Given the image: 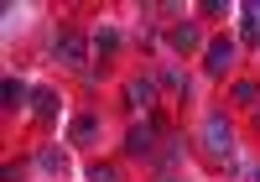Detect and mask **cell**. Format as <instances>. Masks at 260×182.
<instances>
[{
    "label": "cell",
    "mask_w": 260,
    "mask_h": 182,
    "mask_svg": "<svg viewBox=\"0 0 260 182\" xmlns=\"http://www.w3.org/2000/svg\"><path fill=\"white\" fill-rule=\"evenodd\" d=\"M203 141H208V156H213V162H229V156H234V130H229L219 115L203 125Z\"/></svg>",
    "instance_id": "1"
},
{
    "label": "cell",
    "mask_w": 260,
    "mask_h": 182,
    "mask_svg": "<svg viewBox=\"0 0 260 182\" xmlns=\"http://www.w3.org/2000/svg\"><path fill=\"white\" fill-rule=\"evenodd\" d=\"M229 63H234V42H229V37H219V42H208V47H203V68H208L213 78L229 73Z\"/></svg>",
    "instance_id": "2"
},
{
    "label": "cell",
    "mask_w": 260,
    "mask_h": 182,
    "mask_svg": "<svg viewBox=\"0 0 260 182\" xmlns=\"http://www.w3.org/2000/svg\"><path fill=\"white\" fill-rule=\"evenodd\" d=\"M156 125H161V120L130 125V135H125V151H130V156H151V146H156Z\"/></svg>",
    "instance_id": "3"
},
{
    "label": "cell",
    "mask_w": 260,
    "mask_h": 182,
    "mask_svg": "<svg viewBox=\"0 0 260 182\" xmlns=\"http://www.w3.org/2000/svg\"><path fill=\"white\" fill-rule=\"evenodd\" d=\"M52 52H57L62 63H73V68H83V42H78L73 32H62V37L52 42Z\"/></svg>",
    "instance_id": "4"
},
{
    "label": "cell",
    "mask_w": 260,
    "mask_h": 182,
    "mask_svg": "<svg viewBox=\"0 0 260 182\" xmlns=\"http://www.w3.org/2000/svg\"><path fill=\"white\" fill-rule=\"evenodd\" d=\"M31 99H37V104H31V115H37V120H52V115H57V104H62V99L52 94V88H37Z\"/></svg>",
    "instance_id": "5"
},
{
    "label": "cell",
    "mask_w": 260,
    "mask_h": 182,
    "mask_svg": "<svg viewBox=\"0 0 260 182\" xmlns=\"http://www.w3.org/2000/svg\"><path fill=\"white\" fill-rule=\"evenodd\" d=\"M125 99L136 104V109H146L151 99H156V88H151V78H136V83H125Z\"/></svg>",
    "instance_id": "6"
},
{
    "label": "cell",
    "mask_w": 260,
    "mask_h": 182,
    "mask_svg": "<svg viewBox=\"0 0 260 182\" xmlns=\"http://www.w3.org/2000/svg\"><path fill=\"white\" fill-rule=\"evenodd\" d=\"M198 26H187V21H182V26H172V47H177V52H192V47H198Z\"/></svg>",
    "instance_id": "7"
},
{
    "label": "cell",
    "mask_w": 260,
    "mask_h": 182,
    "mask_svg": "<svg viewBox=\"0 0 260 182\" xmlns=\"http://www.w3.org/2000/svg\"><path fill=\"white\" fill-rule=\"evenodd\" d=\"M94 135H99V120H94V115L73 120V141H78V146H83V141H94Z\"/></svg>",
    "instance_id": "8"
},
{
    "label": "cell",
    "mask_w": 260,
    "mask_h": 182,
    "mask_svg": "<svg viewBox=\"0 0 260 182\" xmlns=\"http://www.w3.org/2000/svg\"><path fill=\"white\" fill-rule=\"evenodd\" d=\"M26 94H31V88L21 83V78H6V104H11V109H16L21 99H26Z\"/></svg>",
    "instance_id": "9"
},
{
    "label": "cell",
    "mask_w": 260,
    "mask_h": 182,
    "mask_svg": "<svg viewBox=\"0 0 260 182\" xmlns=\"http://www.w3.org/2000/svg\"><path fill=\"white\" fill-rule=\"evenodd\" d=\"M245 42H260V6H245Z\"/></svg>",
    "instance_id": "10"
},
{
    "label": "cell",
    "mask_w": 260,
    "mask_h": 182,
    "mask_svg": "<svg viewBox=\"0 0 260 182\" xmlns=\"http://www.w3.org/2000/svg\"><path fill=\"white\" fill-rule=\"evenodd\" d=\"M42 167H47V172H68V156H62V151H42Z\"/></svg>",
    "instance_id": "11"
},
{
    "label": "cell",
    "mask_w": 260,
    "mask_h": 182,
    "mask_svg": "<svg viewBox=\"0 0 260 182\" xmlns=\"http://www.w3.org/2000/svg\"><path fill=\"white\" fill-rule=\"evenodd\" d=\"M94 47H99V52H115V47H120V32H115V26H104V32L94 37Z\"/></svg>",
    "instance_id": "12"
},
{
    "label": "cell",
    "mask_w": 260,
    "mask_h": 182,
    "mask_svg": "<svg viewBox=\"0 0 260 182\" xmlns=\"http://www.w3.org/2000/svg\"><path fill=\"white\" fill-rule=\"evenodd\" d=\"M234 99H240V104H255V99H260V88L245 78V83H234Z\"/></svg>",
    "instance_id": "13"
},
{
    "label": "cell",
    "mask_w": 260,
    "mask_h": 182,
    "mask_svg": "<svg viewBox=\"0 0 260 182\" xmlns=\"http://www.w3.org/2000/svg\"><path fill=\"white\" fill-rule=\"evenodd\" d=\"M89 182H120L115 167H89Z\"/></svg>",
    "instance_id": "14"
},
{
    "label": "cell",
    "mask_w": 260,
    "mask_h": 182,
    "mask_svg": "<svg viewBox=\"0 0 260 182\" xmlns=\"http://www.w3.org/2000/svg\"><path fill=\"white\" fill-rule=\"evenodd\" d=\"M161 83H167V88H187V78L177 73V68H167V73H161Z\"/></svg>",
    "instance_id": "15"
},
{
    "label": "cell",
    "mask_w": 260,
    "mask_h": 182,
    "mask_svg": "<svg viewBox=\"0 0 260 182\" xmlns=\"http://www.w3.org/2000/svg\"><path fill=\"white\" fill-rule=\"evenodd\" d=\"M255 182H260V172H255Z\"/></svg>",
    "instance_id": "16"
}]
</instances>
